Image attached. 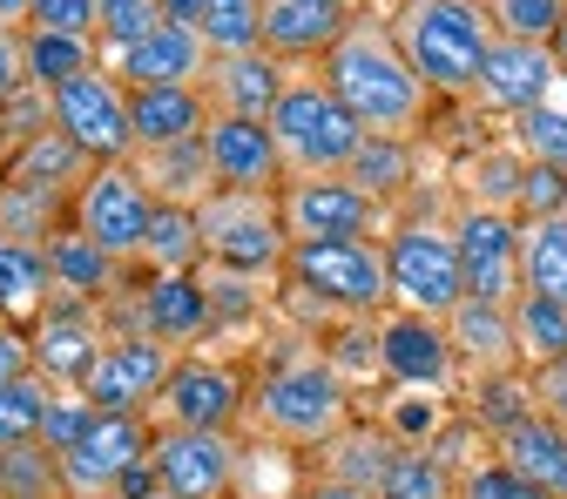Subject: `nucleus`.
<instances>
[{"instance_id": "nucleus-34", "label": "nucleus", "mask_w": 567, "mask_h": 499, "mask_svg": "<svg viewBox=\"0 0 567 499\" xmlns=\"http://www.w3.org/2000/svg\"><path fill=\"white\" fill-rule=\"evenodd\" d=\"M507 311H514V344H520V372L527 378L567 358V304H554L540 291H520Z\"/></svg>"}, {"instance_id": "nucleus-48", "label": "nucleus", "mask_w": 567, "mask_h": 499, "mask_svg": "<svg viewBox=\"0 0 567 499\" xmlns=\"http://www.w3.org/2000/svg\"><path fill=\"white\" fill-rule=\"evenodd\" d=\"M520 223H540V217H567V169H540L527 163V189H520Z\"/></svg>"}, {"instance_id": "nucleus-39", "label": "nucleus", "mask_w": 567, "mask_h": 499, "mask_svg": "<svg viewBox=\"0 0 567 499\" xmlns=\"http://www.w3.org/2000/svg\"><path fill=\"white\" fill-rule=\"evenodd\" d=\"M540 412V398H534V378L527 372H507V378H486L480 385V398H473V412H466V425L493 446V439H507L520 418H534Z\"/></svg>"}, {"instance_id": "nucleus-59", "label": "nucleus", "mask_w": 567, "mask_h": 499, "mask_svg": "<svg viewBox=\"0 0 567 499\" xmlns=\"http://www.w3.org/2000/svg\"><path fill=\"white\" fill-rule=\"evenodd\" d=\"M0 324H8V318H0Z\"/></svg>"}, {"instance_id": "nucleus-14", "label": "nucleus", "mask_w": 567, "mask_h": 499, "mask_svg": "<svg viewBox=\"0 0 567 499\" xmlns=\"http://www.w3.org/2000/svg\"><path fill=\"white\" fill-rule=\"evenodd\" d=\"M453 243H460V277H466L473 304H514L520 298V217L460 209Z\"/></svg>"}, {"instance_id": "nucleus-54", "label": "nucleus", "mask_w": 567, "mask_h": 499, "mask_svg": "<svg viewBox=\"0 0 567 499\" xmlns=\"http://www.w3.org/2000/svg\"><path fill=\"white\" fill-rule=\"evenodd\" d=\"M28 8H34V0H0V28L21 34V28H28Z\"/></svg>"}, {"instance_id": "nucleus-53", "label": "nucleus", "mask_w": 567, "mask_h": 499, "mask_svg": "<svg viewBox=\"0 0 567 499\" xmlns=\"http://www.w3.org/2000/svg\"><path fill=\"white\" fill-rule=\"evenodd\" d=\"M209 8V0H163V21H183V28H196V14Z\"/></svg>"}, {"instance_id": "nucleus-46", "label": "nucleus", "mask_w": 567, "mask_h": 499, "mask_svg": "<svg viewBox=\"0 0 567 499\" xmlns=\"http://www.w3.org/2000/svg\"><path fill=\"white\" fill-rule=\"evenodd\" d=\"M54 128V95H41V89H21L14 102H0V169H8L34 135H48Z\"/></svg>"}, {"instance_id": "nucleus-47", "label": "nucleus", "mask_w": 567, "mask_h": 499, "mask_svg": "<svg viewBox=\"0 0 567 499\" xmlns=\"http://www.w3.org/2000/svg\"><path fill=\"white\" fill-rule=\"evenodd\" d=\"M453 499H547V492H540V486H527L501 453H486L480 466H466V472H460V492H453Z\"/></svg>"}, {"instance_id": "nucleus-31", "label": "nucleus", "mask_w": 567, "mask_h": 499, "mask_svg": "<svg viewBox=\"0 0 567 499\" xmlns=\"http://www.w3.org/2000/svg\"><path fill=\"white\" fill-rule=\"evenodd\" d=\"M89 156L75 149V142H68L61 128H48V135H34L28 142V149L8 163V169H0V176H8L14 189H34V196H61V202H75V189L89 183Z\"/></svg>"}, {"instance_id": "nucleus-26", "label": "nucleus", "mask_w": 567, "mask_h": 499, "mask_svg": "<svg viewBox=\"0 0 567 499\" xmlns=\"http://www.w3.org/2000/svg\"><path fill=\"white\" fill-rule=\"evenodd\" d=\"M392 453H399V439L385 425H344L331 446H318V486H344V492L379 499V479H385Z\"/></svg>"}, {"instance_id": "nucleus-23", "label": "nucleus", "mask_w": 567, "mask_h": 499, "mask_svg": "<svg viewBox=\"0 0 567 499\" xmlns=\"http://www.w3.org/2000/svg\"><path fill=\"white\" fill-rule=\"evenodd\" d=\"M284 89H291V75H284V61L264 54V48L257 54H230V61H209V75H203L209 115H244V122H270Z\"/></svg>"}, {"instance_id": "nucleus-45", "label": "nucleus", "mask_w": 567, "mask_h": 499, "mask_svg": "<svg viewBox=\"0 0 567 499\" xmlns=\"http://www.w3.org/2000/svg\"><path fill=\"white\" fill-rule=\"evenodd\" d=\"M514 149L540 169H567V108L540 102V108L514 115Z\"/></svg>"}, {"instance_id": "nucleus-21", "label": "nucleus", "mask_w": 567, "mask_h": 499, "mask_svg": "<svg viewBox=\"0 0 567 499\" xmlns=\"http://www.w3.org/2000/svg\"><path fill=\"white\" fill-rule=\"evenodd\" d=\"M560 89V61L554 48H534V41H493L486 67H480V102L486 108H501V115H527L540 102H554Z\"/></svg>"}, {"instance_id": "nucleus-42", "label": "nucleus", "mask_w": 567, "mask_h": 499, "mask_svg": "<svg viewBox=\"0 0 567 499\" xmlns=\"http://www.w3.org/2000/svg\"><path fill=\"white\" fill-rule=\"evenodd\" d=\"M54 392H61V385H54V378H41V372H28V378H14V385H0V453H8V446H34V439H41Z\"/></svg>"}, {"instance_id": "nucleus-5", "label": "nucleus", "mask_w": 567, "mask_h": 499, "mask_svg": "<svg viewBox=\"0 0 567 499\" xmlns=\"http://www.w3.org/2000/svg\"><path fill=\"white\" fill-rule=\"evenodd\" d=\"M270 135H277L291 176H344V163L359 156V142H365V128L351 122V108L318 75H291L284 102L270 108Z\"/></svg>"}, {"instance_id": "nucleus-11", "label": "nucleus", "mask_w": 567, "mask_h": 499, "mask_svg": "<svg viewBox=\"0 0 567 499\" xmlns=\"http://www.w3.org/2000/svg\"><path fill=\"white\" fill-rule=\"evenodd\" d=\"M54 128L75 142V149L102 169V163H128L135 156V128H128V89H122V75L102 61L95 75H82V82H68L61 95H54Z\"/></svg>"}, {"instance_id": "nucleus-29", "label": "nucleus", "mask_w": 567, "mask_h": 499, "mask_svg": "<svg viewBox=\"0 0 567 499\" xmlns=\"http://www.w3.org/2000/svg\"><path fill=\"white\" fill-rule=\"evenodd\" d=\"M48 270H54V298H82V304H109V291L122 283V263L95 250L75 223H61L48 237Z\"/></svg>"}, {"instance_id": "nucleus-50", "label": "nucleus", "mask_w": 567, "mask_h": 499, "mask_svg": "<svg viewBox=\"0 0 567 499\" xmlns=\"http://www.w3.org/2000/svg\"><path fill=\"white\" fill-rule=\"evenodd\" d=\"M34 372V351H28V331L21 324H0V385H14Z\"/></svg>"}, {"instance_id": "nucleus-58", "label": "nucleus", "mask_w": 567, "mask_h": 499, "mask_svg": "<svg viewBox=\"0 0 567 499\" xmlns=\"http://www.w3.org/2000/svg\"><path fill=\"white\" fill-rule=\"evenodd\" d=\"M0 189H8V183H0Z\"/></svg>"}, {"instance_id": "nucleus-18", "label": "nucleus", "mask_w": 567, "mask_h": 499, "mask_svg": "<svg viewBox=\"0 0 567 499\" xmlns=\"http://www.w3.org/2000/svg\"><path fill=\"white\" fill-rule=\"evenodd\" d=\"M109 344V324H102V304H82V298H54L34 324H28V351H34V372L75 392V378L95 365V351Z\"/></svg>"}, {"instance_id": "nucleus-41", "label": "nucleus", "mask_w": 567, "mask_h": 499, "mask_svg": "<svg viewBox=\"0 0 567 499\" xmlns=\"http://www.w3.org/2000/svg\"><path fill=\"white\" fill-rule=\"evenodd\" d=\"M0 499H75L68 492V472H61V453H48L41 439L8 446L0 453Z\"/></svg>"}, {"instance_id": "nucleus-52", "label": "nucleus", "mask_w": 567, "mask_h": 499, "mask_svg": "<svg viewBox=\"0 0 567 499\" xmlns=\"http://www.w3.org/2000/svg\"><path fill=\"white\" fill-rule=\"evenodd\" d=\"M534 398H540V412H547V418H560V425H567V358H560V365H547V372H534Z\"/></svg>"}, {"instance_id": "nucleus-22", "label": "nucleus", "mask_w": 567, "mask_h": 499, "mask_svg": "<svg viewBox=\"0 0 567 499\" xmlns=\"http://www.w3.org/2000/svg\"><path fill=\"white\" fill-rule=\"evenodd\" d=\"M128 311H135V337H156V344H169V351L196 344L203 331H217L209 298H203V277H150V283L128 298Z\"/></svg>"}, {"instance_id": "nucleus-49", "label": "nucleus", "mask_w": 567, "mask_h": 499, "mask_svg": "<svg viewBox=\"0 0 567 499\" xmlns=\"http://www.w3.org/2000/svg\"><path fill=\"white\" fill-rule=\"evenodd\" d=\"M28 28L34 34H82V41H95V0H34Z\"/></svg>"}, {"instance_id": "nucleus-35", "label": "nucleus", "mask_w": 567, "mask_h": 499, "mask_svg": "<svg viewBox=\"0 0 567 499\" xmlns=\"http://www.w3.org/2000/svg\"><path fill=\"white\" fill-rule=\"evenodd\" d=\"M344 176L359 183L372 202H399V196L412 189V176H419V156H412L405 135H365L359 156L344 163Z\"/></svg>"}, {"instance_id": "nucleus-17", "label": "nucleus", "mask_w": 567, "mask_h": 499, "mask_svg": "<svg viewBox=\"0 0 567 499\" xmlns=\"http://www.w3.org/2000/svg\"><path fill=\"white\" fill-rule=\"evenodd\" d=\"M379 372L399 385V392H446L460 378V358H453V337L440 318H412V311H392L379 324Z\"/></svg>"}, {"instance_id": "nucleus-30", "label": "nucleus", "mask_w": 567, "mask_h": 499, "mask_svg": "<svg viewBox=\"0 0 567 499\" xmlns=\"http://www.w3.org/2000/svg\"><path fill=\"white\" fill-rule=\"evenodd\" d=\"M54 304V270H48V243L28 237H0V318L8 324H34Z\"/></svg>"}, {"instance_id": "nucleus-33", "label": "nucleus", "mask_w": 567, "mask_h": 499, "mask_svg": "<svg viewBox=\"0 0 567 499\" xmlns=\"http://www.w3.org/2000/svg\"><path fill=\"white\" fill-rule=\"evenodd\" d=\"M527 189V156L520 149H480L460 163V209H501L514 217Z\"/></svg>"}, {"instance_id": "nucleus-15", "label": "nucleus", "mask_w": 567, "mask_h": 499, "mask_svg": "<svg viewBox=\"0 0 567 499\" xmlns=\"http://www.w3.org/2000/svg\"><path fill=\"white\" fill-rule=\"evenodd\" d=\"M237 439L230 433H183V425H156V486L176 499H230L237 492Z\"/></svg>"}, {"instance_id": "nucleus-6", "label": "nucleus", "mask_w": 567, "mask_h": 499, "mask_svg": "<svg viewBox=\"0 0 567 499\" xmlns=\"http://www.w3.org/2000/svg\"><path fill=\"white\" fill-rule=\"evenodd\" d=\"M385 277H392V304L412 318H453L466 304V277H460V243L453 223H399L385 230Z\"/></svg>"}, {"instance_id": "nucleus-2", "label": "nucleus", "mask_w": 567, "mask_h": 499, "mask_svg": "<svg viewBox=\"0 0 567 499\" xmlns=\"http://www.w3.org/2000/svg\"><path fill=\"white\" fill-rule=\"evenodd\" d=\"M392 41L425 82V95H473L493 54V21L480 0H405L392 14Z\"/></svg>"}, {"instance_id": "nucleus-38", "label": "nucleus", "mask_w": 567, "mask_h": 499, "mask_svg": "<svg viewBox=\"0 0 567 499\" xmlns=\"http://www.w3.org/2000/svg\"><path fill=\"white\" fill-rule=\"evenodd\" d=\"M196 34H203L209 61L257 54L264 48V0H209V8L196 14Z\"/></svg>"}, {"instance_id": "nucleus-56", "label": "nucleus", "mask_w": 567, "mask_h": 499, "mask_svg": "<svg viewBox=\"0 0 567 499\" xmlns=\"http://www.w3.org/2000/svg\"><path fill=\"white\" fill-rule=\"evenodd\" d=\"M554 61H560V82H567V21H560V34H554Z\"/></svg>"}, {"instance_id": "nucleus-7", "label": "nucleus", "mask_w": 567, "mask_h": 499, "mask_svg": "<svg viewBox=\"0 0 567 499\" xmlns=\"http://www.w3.org/2000/svg\"><path fill=\"white\" fill-rule=\"evenodd\" d=\"M196 230H203V263L237 270V277H277L284 257H291V237H284L277 196L217 189V196L196 209Z\"/></svg>"}, {"instance_id": "nucleus-32", "label": "nucleus", "mask_w": 567, "mask_h": 499, "mask_svg": "<svg viewBox=\"0 0 567 499\" xmlns=\"http://www.w3.org/2000/svg\"><path fill=\"white\" fill-rule=\"evenodd\" d=\"M21 67H28V89L61 95L68 82L95 75V67H102V48L82 41V34H34V28H21Z\"/></svg>"}, {"instance_id": "nucleus-3", "label": "nucleus", "mask_w": 567, "mask_h": 499, "mask_svg": "<svg viewBox=\"0 0 567 499\" xmlns=\"http://www.w3.org/2000/svg\"><path fill=\"white\" fill-rule=\"evenodd\" d=\"M250 412H257V433L277 439V446H331L344 425H351V385L324 365V358H291L257 378L250 392Z\"/></svg>"}, {"instance_id": "nucleus-19", "label": "nucleus", "mask_w": 567, "mask_h": 499, "mask_svg": "<svg viewBox=\"0 0 567 499\" xmlns=\"http://www.w3.org/2000/svg\"><path fill=\"white\" fill-rule=\"evenodd\" d=\"M351 28H359L351 0H264V54L277 61H324Z\"/></svg>"}, {"instance_id": "nucleus-24", "label": "nucleus", "mask_w": 567, "mask_h": 499, "mask_svg": "<svg viewBox=\"0 0 567 499\" xmlns=\"http://www.w3.org/2000/svg\"><path fill=\"white\" fill-rule=\"evenodd\" d=\"M446 337H453V358H460V372H466L473 385L520 372V344H514V311H507V304H473V298H466V304L446 318Z\"/></svg>"}, {"instance_id": "nucleus-16", "label": "nucleus", "mask_w": 567, "mask_h": 499, "mask_svg": "<svg viewBox=\"0 0 567 499\" xmlns=\"http://www.w3.org/2000/svg\"><path fill=\"white\" fill-rule=\"evenodd\" d=\"M203 149H209V176H217V189L277 196L284 183H291V169H284V149H277L270 122L209 115V128H203Z\"/></svg>"}, {"instance_id": "nucleus-1", "label": "nucleus", "mask_w": 567, "mask_h": 499, "mask_svg": "<svg viewBox=\"0 0 567 499\" xmlns=\"http://www.w3.org/2000/svg\"><path fill=\"white\" fill-rule=\"evenodd\" d=\"M318 82L351 108L365 135H405L425 122V82L412 75V61L392 41V21H359L324 61H318Z\"/></svg>"}, {"instance_id": "nucleus-13", "label": "nucleus", "mask_w": 567, "mask_h": 499, "mask_svg": "<svg viewBox=\"0 0 567 499\" xmlns=\"http://www.w3.org/2000/svg\"><path fill=\"white\" fill-rule=\"evenodd\" d=\"M250 412L244 372L224 358H176L163 398L150 405V425H183V433H230Z\"/></svg>"}, {"instance_id": "nucleus-43", "label": "nucleus", "mask_w": 567, "mask_h": 499, "mask_svg": "<svg viewBox=\"0 0 567 499\" xmlns=\"http://www.w3.org/2000/svg\"><path fill=\"white\" fill-rule=\"evenodd\" d=\"M480 8L493 21V41H534V48H554L567 21V0H480Z\"/></svg>"}, {"instance_id": "nucleus-25", "label": "nucleus", "mask_w": 567, "mask_h": 499, "mask_svg": "<svg viewBox=\"0 0 567 499\" xmlns=\"http://www.w3.org/2000/svg\"><path fill=\"white\" fill-rule=\"evenodd\" d=\"M135 183L150 189L163 209H203L209 196H217V176H209V149H203V135L189 142H169V149H135L128 156Z\"/></svg>"}, {"instance_id": "nucleus-44", "label": "nucleus", "mask_w": 567, "mask_h": 499, "mask_svg": "<svg viewBox=\"0 0 567 499\" xmlns=\"http://www.w3.org/2000/svg\"><path fill=\"white\" fill-rule=\"evenodd\" d=\"M156 28H163V0H95V48H102V61H115L122 48H135Z\"/></svg>"}, {"instance_id": "nucleus-55", "label": "nucleus", "mask_w": 567, "mask_h": 499, "mask_svg": "<svg viewBox=\"0 0 567 499\" xmlns=\"http://www.w3.org/2000/svg\"><path fill=\"white\" fill-rule=\"evenodd\" d=\"M298 499H372V492H344V486H311V492H298Z\"/></svg>"}, {"instance_id": "nucleus-12", "label": "nucleus", "mask_w": 567, "mask_h": 499, "mask_svg": "<svg viewBox=\"0 0 567 499\" xmlns=\"http://www.w3.org/2000/svg\"><path fill=\"white\" fill-rule=\"evenodd\" d=\"M156 446V425L150 418H128V412H95L82 425V439L61 453V472H68V492L75 499H115V486L150 459Z\"/></svg>"}, {"instance_id": "nucleus-37", "label": "nucleus", "mask_w": 567, "mask_h": 499, "mask_svg": "<svg viewBox=\"0 0 567 499\" xmlns=\"http://www.w3.org/2000/svg\"><path fill=\"white\" fill-rule=\"evenodd\" d=\"M135 263H150V277H196V270H203V230H196V209H163V202H156L150 243H142Z\"/></svg>"}, {"instance_id": "nucleus-10", "label": "nucleus", "mask_w": 567, "mask_h": 499, "mask_svg": "<svg viewBox=\"0 0 567 499\" xmlns=\"http://www.w3.org/2000/svg\"><path fill=\"white\" fill-rule=\"evenodd\" d=\"M176 358H183V351H169V344H156V337L122 331V337H109V344L95 351V365L75 378V392H82L95 412H128V418H150V405L163 398V385H169Z\"/></svg>"}, {"instance_id": "nucleus-4", "label": "nucleus", "mask_w": 567, "mask_h": 499, "mask_svg": "<svg viewBox=\"0 0 567 499\" xmlns=\"http://www.w3.org/2000/svg\"><path fill=\"white\" fill-rule=\"evenodd\" d=\"M284 283L311 304L351 318H379L392 304V277H385V237L365 243H291L284 257Z\"/></svg>"}, {"instance_id": "nucleus-20", "label": "nucleus", "mask_w": 567, "mask_h": 499, "mask_svg": "<svg viewBox=\"0 0 567 499\" xmlns=\"http://www.w3.org/2000/svg\"><path fill=\"white\" fill-rule=\"evenodd\" d=\"M109 67L122 75V89H203V75H209V48H203L196 28L163 21L156 34H142L135 48H122Z\"/></svg>"}, {"instance_id": "nucleus-28", "label": "nucleus", "mask_w": 567, "mask_h": 499, "mask_svg": "<svg viewBox=\"0 0 567 499\" xmlns=\"http://www.w3.org/2000/svg\"><path fill=\"white\" fill-rule=\"evenodd\" d=\"M128 128L135 149H169L209 128V102L203 89H128Z\"/></svg>"}, {"instance_id": "nucleus-40", "label": "nucleus", "mask_w": 567, "mask_h": 499, "mask_svg": "<svg viewBox=\"0 0 567 499\" xmlns=\"http://www.w3.org/2000/svg\"><path fill=\"white\" fill-rule=\"evenodd\" d=\"M453 492H460V479L433 446H399L379 479V499H453Z\"/></svg>"}, {"instance_id": "nucleus-57", "label": "nucleus", "mask_w": 567, "mask_h": 499, "mask_svg": "<svg viewBox=\"0 0 567 499\" xmlns=\"http://www.w3.org/2000/svg\"><path fill=\"white\" fill-rule=\"evenodd\" d=\"M135 499H176V492H163V486H150V492H135Z\"/></svg>"}, {"instance_id": "nucleus-27", "label": "nucleus", "mask_w": 567, "mask_h": 499, "mask_svg": "<svg viewBox=\"0 0 567 499\" xmlns=\"http://www.w3.org/2000/svg\"><path fill=\"white\" fill-rule=\"evenodd\" d=\"M493 453H501L527 486H540L547 499H567V425L560 418H547V412L520 418L507 439H493Z\"/></svg>"}, {"instance_id": "nucleus-36", "label": "nucleus", "mask_w": 567, "mask_h": 499, "mask_svg": "<svg viewBox=\"0 0 567 499\" xmlns=\"http://www.w3.org/2000/svg\"><path fill=\"white\" fill-rule=\"evenodd\" d=\"M520 291L567 304V217L520 223Z\"/></svg>"}, {"instance_id": "nucleus-51", "label": "nucleus", "mask_w": 567, "mask_h": 499, "mask_svg": "<svg viewBox=\"0 0 567 499\" xmlns=\"http://www.w3.org/2000/svg\"><path fill=\"white\" fill-rule=\"evenodd\" d=\"M28 89V67H21V34L0 28V102H14Z\"/></svg>"}, {"instance_id": "nucleus-8", "label": "nucleus", "mask_w": 567, "mask_h": 499, "mask_svg": "<svg viewBox=\"0 0 567 499\" xmlns=\"http://www.w3.org/2000/svg\"><path fill=\"white\" fill-rule=\"evenodd\" d=\"M291 243H365L385 237V202H372L351 176H291L277 189Z\"/></svg>"}, {"instance_id": "nucleus-9", "label": "nucleus", "mask_w": 567, "mask_h": 499, "mask_svg": "<svg viewBox=\"0 0 567 499\" xmlns=\"http://www.w3.org/2000/svg\"><path fill=\"white\" fill-rule=\"evenodd\" d=\"M68 223H75L95 250H109L115 263H135L142 243H150V223H156V196L135 183L128 163H102V169H89L75 202H68Z\"/></svg>"}]
</instances>
